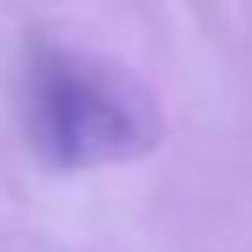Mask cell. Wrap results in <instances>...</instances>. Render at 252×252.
Wrapping results in <instances>:
<instances>
[{
    "mask_svg": "<svg viewBox=\"0 0 252 252\" xmlns=\"http://www.w3.org/2000/svg\"><path fill=\"white\" fill-rule=\"evenodd\" d=\"M26 126L55 168H105L160 143V105L135 76L76 46H42L26 72Z\"/></svg>",
    "mask_w": 252,
    "mask_h": 252,
    "instance_id": "cell-1",
    "label": "cell"
}]
</instances>
